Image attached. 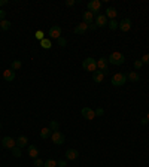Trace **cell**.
Wrapping results in <instances>:
<instances>
[{"label":"cell","mask_w":149,"mask_h":167,"mask_svg":"<svg viewBox=\"0 0 149 167\" xmlns=\"http://www.w3.org/2000/svg\"><path fill=\"white\" fill-rule=\"evenodd\" d=\"M103 79H104V73H103V72L97 70V72L92 73V81H94L96 84H101L103 82Z\"/></svg>","instance_id":"obj_16"},{"label":"cell","mask_w":149,"mask_h":167,"mask_svg":"<svg viewBox=\"0 0 149 167\" xmlns=\"http://www.w3.org/2000/svg\"><path fill=\"white\" fill-rule=\"evenodd\" d=\"M3 79H5L6 82H12V81H15V72H14L12 69H6V70L3 72Z\"/></svg>","instance_id":"obj_11"},{"label":"cell","mask_w":149,"mask_h":167,"mask_svg":"<svg viewBox=\"0 0 149 167\" xmlns=\"http://www.w3.org/2000/svg\"><path fill=\"white\" fill-rule=\"evenodd\" d=\"M108 61L110 63V64H113V66H121V64H124L125 61V57L122 52H118V51H115V52H112L110 55H109Z\"/></svg>","instance_id":"obj_1"},{"label":"cell","mask_w":149,"mask_h":167,"mask_svg":"<svg viewBox=\"0 0 149 167\" xmlns=\"http://www.w3.org/2000/svg\"><path fill=\"white\" fill-rule=\"evenodd\" d=\"M57 43L60 45V46H66V45H67V41L64 39V37H63V36H61V37H58V39H57Z\"/></svg>","instance_id":"obj_31"},{"label":"cell","mask_w":149,"mask_h":167,"mask_svg":"<svg viewBox=\"0 0 149 167\" xmlns=\"http://www.w3.org/2000/svg\"><path fill=\"white\" fill-rule=\"evenodd\" d=\"M33 164H34L36 167H43V164H45V161H42L40 158H34Z\"/></svg>","instance_id":"obj_30"},{"label":"cell","mask_w":149,"mask_h":167,"mask_svg":"<svg viewBox=\"0 0 149 167\" xmlns=\"http://www.w3.org/2000/svg\"><path fill=\"white\" fill-rule=\"evenodd\" d=\"M82 69L87 70V72H97V60L92 58V57H88L82 61Z\"/></svg>","instance_id":"obj_2"},{"label":"cell","mask_w":149,"mask_h":167,"mask_svg":"<svg viewBox=\"0 0 149 167\" xmlns=\"http://www.w3.org/2000/svg\"><path fill=\"white\" fill-rule=\"evenodd\" d=\"M81 113H82V117L85 118V119H88V121H92V119L96 118V112H94V109H91V108H82Z\"/></svg>","instance_id":"obj_8"},{"label":"cell","mask_w":149,"mask_h":167,"mask_svg":"<svg viewBox=\"0 0 149 167\" xmlns=\"http://www.w3.org/2000/svg\"><path fill=\"white\" fill-rule=\"evenodd\" d=\"M87 8H88V11L90 12H99L100 8H101V2H99V0H91V2H88V5H87Z\"/></svg>","instance_id":"obj_9"},{"label":"cell","mask_w":149,"mask_h":167,"mask_svg":"<svg viewBox=\"0 0 149 167\" xmlns=\"http://www.w3.org/2000/svg\"><path fill=\"white\" fill-rule=\"evenodd\" d=\"M125 82H127V75H124V73H115L110 79V84L113 87H122Z\"/></svg>","instance_id":"obj_3"},{"label":"cell","mask_w":149,"mask_h":167,"mask_svg":"<svg viewBox=\"0 0 149 167\" xmlns=\"http://www.w3.org/2000/svg\"><path fill=\"white\" fill-rule=\"evenodd\" d=\"M21 67H23V63H21V60H14V61H12V64H11V69H12L14 72L19 70Z\"/></svg>","instance_id":"obj_22"},{"label":"cell","mask_w":149,"mask_h":167,"mask_svg":"<svg viewBox=\"0 0 149 167\" xmlns=\"http://www.w3.org/2000/svg\"><path fill=\"white\" fill-rule=\"evenodd\" d=\"M51 131H52V130H51L49 127H45V128H42L40 131H39V134H40V137L42 139H48V137H51Z\"/></svg>","instance_id":"obj_19"},{"label":"cell","mask_w":149,"mask_h":167,"mask_svg":"<svg viewBox=\"0 0 149 167\" xmlns=\"http://www.w3.org/2000/svg\"><path fill=\"white\" fill-rule=\"evenodd\" d=\"M40 46L43 48V49H49V48H52V43H51V39H48V37H45L43 41H40Z\"/></svg>","instance_id":"obj_23"},{"label":"cell","mask_w":149,"mask_h":167,"mask_svg":"<svg viewBox=\"0 0 149 167\" xmlns=\"http://www.w3.org/2000/svg\"><path fill=\"white\" fill-rule=\"evenodd\" d=\"M146 119H148V121H149V112H148V117H146Z\"/></svg>","instance_id":"obj_40"},{"label":"cell","mask_w":149,"mask_h":167,"mask_svg":"<svg viewBox=\"0 0 149 167\" xmlns=\"http://www.w3.org/2000/svg\"><path fill=\"white\" fill-rule=\"evenodd\" d=\"M27 152H28V157H32L33 160L39 158V149H37V146H34V145H28Z\"/></svg>","instance_id":"obj_12"},{"label":"cell","mask_w":149,"mask_h":167,"mask_svg":"<svg viewBox=\"0 0 149 167\" xmlns=\"http://www.w3.org/2000/svg\"><path fill=\"white\" fill-rule=\"evenodd\" d=\"M61 33H63V30L60 25H52L49 28V39H58V37H61Z\"/></svg>","instance_id":"obj_7"},{"label":"cell","mask_w":149,"mask_h":167,"mask_svg":"<svg viewBox=\"0 0 149 167\" xmlns=\"http://www.w3.org/2000/svg\"><path fill=\"white\" fill-rule=\"evenodd\" d=\"M15 143H17L18 148H25V146H27V143H28V139H27L25 136H19L17 140H15Z\"/></svg>","instance_id":"obj_18"},{"label":"cell","mask_w":149,"mask_h":167,"mask_svg":"<svg viewBox=\"0 0 149 167\" xmlns=\"http://www.w3.org/2000/svg\"><path fill=\"white\" fill-rule=\"evenodd\" d=\"M96 25H97V27H104V25H108V18H106V15L99 14V15L96 17Z\"/></svg>","instance_id":"obj_14"},{"label":"cell","mask_w":149,"mask_h":167,"mask_svg":"<svg viewBox=\"0 0 149 167\" xmlns=\"http://www.w3.org/2000/svg\"><path fill=\"white\" fill-rule=\"evenodd\" d=\"M142 66H143V63H142L140 60H136V61H134V69H136V70L142 69Z\"/></svg>","instance_id":"obj_33"},{"label":"cell","mask_w":149,"mask_h":167,"mask_svg":"<svg viewBox=\"0 0 149 167\" xmlns=\"http://www.w3.org/2000/svg\"><path fill=\"white\" fill-rule=\"evenodd\" d=\"M78 157H79V152H78L76 149H73V148H70V149L66 151V158L67 160L74 161V160H78Z\"/></svg>","instance_id":"obj_15"},{"label":"cell","mask_w":149,"mask_h":167,"mask_svg":"<svg viewBox=\"0 0 149 167\" xmlns=\"http://www.w3.org/2000/svg\"><path fill=\"white\" fill-rule=\"evenodd\" d=\"M118 28L121 30V32H130V28H131V19L130 18H125L122 19L119 25H118Z\"/></svg>","instance_id":"obj_10"},{"label":"cell","mask_w":149,"mask_h":167,"mask_svg":"<svg viewBox=\"0 0 149 167\" xmlns=\"http://www.w3.org/2000/svg\"><path fill=\"white\" fill-rule=\"evenodd\" d=\"M87 30H88V24H85V23H79V24L74 27V33L76 34H83V33H87Z\"/></svg>","instance_id":"obj_13"},{"label":"cell","mask_w":149,"mask_h":167,"mask_svg":"<svg viewBox=\"0 0 149 167\" xmlns=\"http://www.w3.org/2000/svg\"><path fill=\"white\" fill-rule=\"evenodd\" d=\"M140 61L143 63V64H149V54H145V55L140 58Z\"/></svg>","instance_id":"obj_32"},{"label":"cell","mask_w":149,"mask_h":167,"mask_svg":"<svg viewBox=\"0 0 149 167\" xmlns=\"http://www.w3.org/2000/svg\"><path fill=\"white\" fill-rule=\"evenodd\" d=\"M43 167H57V161H55V160H52V158L46 160V161H45V164H43Z\"/></svg>","instance_id":"obj_25"},{"label":"cell","mask_w":149,"mask_h":167,"mask_svg":"<svg viewBox=\"0 0 149 167\" xmlns=\"http://www.w3.org/2000/svg\"><path fill=\"white\" fill-rule=\"evenodd\" d=\"M2 146H3L5 149H12V148L17 146V143H15V140H14L11 136H5L3 140H2Z\"/></svg>","instance_id":"obj_6"},{"label":"cell","mask_w":149,"mask_h":167,"mask_svg":"<svg viewBox=\"0 0 149 167\" xmlns=\"http://www.w3.org/2000/svg\"><path fill=\"white\" fill-rule=\"evenodd\" d=\"M49 128L52 130V131H58V130H60V124H58V121H51Z\"/></svg>","instance_id":"obj_27"},{"label":"cell","mask_w":149,"mask_h":167,"mask_svg":"<svg viewBox=\"0 0 149 167\" xmlns=\"http://www.w3.org/2000/svg\"><path fill=\"white\" fill-rule=\"evenodd\" d=\"M83 23H85V24H91L92 23V19H94V14H92V12H90V11H87V12H83Z\"/></svg>","instance_id":"obj_17"},{"label":"cell","mask_w":149,"mask_h":167,"mask_svg":"<svg viewBox=\"0 0 149 167\" xmlns=\"http://www.w3.org/2000/svg\"><path fill=\"white\" fill-rule=\"evenodd\" d=\"M66 5H67V6H73V5H74V0H67Z\"/></svg>","instance_id":"obj_37"},{"label":"cell","mask_w":149,"mask_h":167,"mask_svg":"<svg viewBox=\"0 0 149 167\" xmlns=\"http://www.w3.org/2000/svg\"><path fill=\"white\" fill-rule=\"evenodd\" d=\"M108 25H109V28H110V30H116V28H118V25H119V23L115 21V19H110V23H108Z\"/></svg>","instance_id":"obj_28"},{"label":"cell","mask_w":149,"mask_h":167,"mask_svg":"<svg viewBox=\"0 0 149 167\" xmlns=\"http://www.w3.org/2000/svg\"><path fill=\"white\" fill-rule=\"evenodd\" d=\"M5 17H6V12H5L3 9H0V21H3V19H5Z\"/></svg>","instance_id":"obj_36"},{"label":"cell","mask_w":149,"mask_h":167,"mask_svg":"<svg viewBox=\"0 0 149 167\" xmlns=\"http://www.w3.org/2000/svg\"><path fill=\"white\" fill-rule=\"evenodd\" d=\"M127 79H130L131 82H137V81H140V76L137 72H130L128 75H127Z\"/></svg>","instance_id":"obj_21"},{"label":"cell","mask_w":149,"mask_h":167,"mask_svg":"<svg viewBox=\"0 0 149 167\" xmlns=\"http://www.w3.org/2000/svg\"><path fill=\"white\" fill-rule=\"evenodd\" d=\"M97 70L103 72V73H104V76L108 75V73H109V61H108V58L101 57V58L97 60Z\"/></svg>","instance_id":"obj_4"},{"label":"cell","mask_w":149,"mask_h":167,"mask_svg":"<svg viewBox=\"0 0 149 167\" xmlns=\"http://www.w3.org/2000/svg\"><path fill=\"white\" fill-rule=\"evenodd\" d=\"M11 21H8V19H3V21H0V28L2 30H5V32H8L9 28H11Z\"/></svg>","instance_id":"obj_24"},{"label":"cell","mask_w":149,"mask_h":167,"mask_svg":"<svg viewBox=\"0 0 149 167\" xmlns=\"http://www.w3.org/2000/svg\"><path fill=\"white\" fill-rule=\"evenodd\" d=\"M51 139H52V142L55 143V145H63L64 140H66L64 134L61 133L60 130H58V131H52V134H51Z\"/></svg>","instance_id":"obj_5"},{"label":"cell","mask_w":149,"mask_h":167,"mask_svg":"<svg viewBox=\"0 0 149 167\" xmlns=\"http://www.w3.org/2000/svg\"><path fill=\"white\" fill-rule=\"evenodd\" d=\"M5 5H8V0H0V6H5Z\"/></svg>","instance_id":"obj_39"},{"label":"cell","mask_w":149,"mask_h":167,"mask_svg":"<svg viewBox=\"0 0 149 167\" xmlns=\"http://www.w3.org/2000/svg\"><path fill=\"white\" fill-rule=\"evenodd\" d=\"M34 37H36L37 41H43V39H45V33H43L42 30H37V32L34 33Z\"/></svg>","instance_id":"obj_29"},{"label":"cell","mask_w":149,"mask_h":167,"mask_svg":"<svg viewBox=\"0 0 149 167\" xmlns=\"http://www.w3.org/2000/svg\"><path fill=\"white\" fill-rule=\"evenodd\" d=\"M94 112H96V115H99V117H101V115H104V110H103L101 108H97L96 110H94Z\"/></svg>","instance_id":"obj_35"},{"label":"cell","mask_w":149,"mask_h":167,"mask_svg":"<svg viewBox=\"0 0 149 167\" xmlns=\"http://www.w3.org/2000/svg\"><path fill=\"white\" fill-rule=\"evenodd\" d=\"M12 155H15L17 158H19V157H23V152H21V148H18V146H15V148H12Z\"/></svg>","instance_id":"obj_26"},{"label":"cell","mask_w":149,"mask_h":167,"mask_svg":"<svg viewBox=\"0 0 149 167\" xmlns=\"http://www.w3.org/2000/svg\"><path fill=\"white\" fill-rule=\"evenodd\" d=\"M116 14H118V12H116V9L115 8H108L106 9V18H110V19H115V17H116Z\"/></svg>","instance_id":"obj_20"},{"label":"cell","mask_w":149,"mask_h":167,"mask_svg":"<svg viewBox=\"0 0 149 167\" xmlns=\"http://www.w3.org/2000/svg\"><path fill=\"white\" fill-rule=\"evenodd\" d=\"M57 166L58 167H66L67 166V161H66V160H60V161H57Z\"/></svg>","instance_id":"obj_34"},{"label":"cell","mask_w":149,"mask_h":167,"mask_svg":"<svg viewBox=\"0 0 149 167\" xmlns=\"http://www.w3.org/2000/svg\"><path fill=\"white\" fill-rule=\"evenodd\" d=\"M97 28V25L96 24H92V25H88V30H96Z\"/></svg>","instance_id":"obj_38"}]
</instances>
